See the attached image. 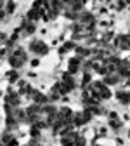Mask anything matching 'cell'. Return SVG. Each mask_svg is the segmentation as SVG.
Instances as JSON below:
<instances>
[{
    "label": "cell",
    "mask_w": 130,
    "mask_h": 146,
    "mask_svg": "<svg viewBox=\"0 0 130 146\" xmlns=\"http://www.w3.org/2000/svg\"><path fill=\"white\" fill-rule=\"evenodd\" d=\"M28 61V56H26V50H23V49H16L12 54H11V58H9V63H11V66L12 68H21L24 63Z\"/></svg>",
    "instance_id": "6da1fadb"
},
{
    "label": "cell",
    "mask_w": 130,
    "mask_h": 146,
    "mask_svg": "<svg viewBox=\"0 0 130 146\" xmlns=\"http://www.w3.org/2000/svg\"><path fill=\"white\" fill-rule=\"evenodd\" d=\"M30 50H31L33 54H36V56H44V54L49 52V47H47L42 40H33V42L30 44Z\"/></svg>",
    "instance_id": "7a4b0ae2"
},
{
    "label": "cell",
    "mask_w": 130,
    "mask_h": 146,
    "mask_svg": "<svg viewBox=\"0 0 130 146\" xmlns=\"http://www.w3.org/2000/svg\"><path fill=\"white\" fill-rule=\"evenodd\" d=\"M30 98H31L33 104H38V106H45V104L49 103V98H47L45 94L38 92V90H35V89H33V92L30 94Z\"/></svg>",
    "instance_id": "3957f363"
},
{
    "label": "cell",
    "mask_w": 130,
    "mask_h": 146,
    "mask_svg": "<svg viewBox=\"0 0 130 146\" xmlns=\"http://www.w3.org/2000/svg\"><path fill=\"white\" fill-rule=\"evenodd\" d=\"M78 132H75V131H71V132H68V134H64V136H61V144L63 146H75V141L78 139Z\"/></svg>",
    "instance_id": "277c9868"
},
{
    "label": "cell",
    "mask_w": 130,
    "mask_h": 146,
    "mask_svg": "<svg viewBox=\"0 0 130 146\" xmlns=\"http://www.w3.org/2000/svg\"><path fill=\"white\" fill-rule=\"evenodd\" d=\"M115 45L118 49H130V35H120L116 36V40H115Z\"/></svg>",
    "instance_id": "5b68a950"
},
{
    "label": "cell",
    "mask_w": 130,
    "mask_h": 146,
    "mask_svg": "<svg viewBox=\"0 0 130 146\" xmlns=\"http://www.w3.org/2000/svg\"><path fill=\"white\" fill-rule=\"evenodd\" d=\"M5 106L17 108V106H19V94H16V92H12V90H9V94L5 98Z\"/></svg>",
    "instance_id": "8992f818"
},
{
    "label": "cell",
    "mask_w": 130,
    "mask_h": 146,
    "mask_svg": "<svg viewBox=\"0 0 130 146\" xmlns=\"http://www.w3.org/2000/svg\"><path fill=\"white\" fill-rule=\"evenodd\" d=\"M68 68H69L68 71L71 73V75H73V73H77V71H78V70L82 68V59H80L78 56L71 58V59H69V64H68Z\"/></svg>",
    "instance_id": "52a82bcc"
},
{
    "label": "cell",
    "mask_w": 130,
    "mask_h": 146,
    "mask_svg": "<svg viewBox=\"0 0 130 146\" xmlns=\"http://www.w3.org/2000/svg\"><path fill=\"white\" fill-rule=\"evenodd\" d=\"M61 84L68 89V90H73L75 89V78H73V75L68 71V73H64L63 75V80H61Z\"/></svg>",
    "instance_id": "ba28073f"
},
{
    "label": "cell",
    "mask_w": 130,
    "mask_h": 146,
    "mask_svg": "<svg viewBox=\"0 0 130 146\" xmlns=\"http://www.w3.org/2000/svg\"><path fill=\"white\" fill-rule=\"evenodd\" d=\"M0 144L2 146H16L17 141L11 132H5V134H2V137H0Z\"/></svg>",
    "instance_id": "9c48e42d"
},
{
    "label": "cell",
    "mask_w": 130,
    "mask_h": 146,
    "mask_svg": "<svg viewBox=\"0 0 130 146\" xmlns=\"http://www.w3.org/2000/svg\"><path fill=\"white\" fill-rule=\"evenodd\" d=\"M120 78H121V77L118 75L116 71H115V73H108V75L104 77V84H106V85H115V84L120 82Z\"/></svg>",
    "instance_id": "30bf717a"
},
{
    "label": "cell",
    "mask_w": 130,
    "mask_h": 146,
    "mask_svg": "<svg viewBox=\"0 0 130 146\" xmlns=\"http://www.w3.org/2000/svg\"><path fill=\"white\" fill-rule=\"evenodd\" d=\"M116 99L120 103H123V104H128L130 103V92H128V90H118V92H116Z\"/></svg>",
    "instance_id": "8fae6325"
},
{
    "label": "cell",
    "mask_w": 130,
    "mask_h": 146,
    "mask_svg": "<svg viewBox=\"0 0 130 146\" xmlns=\"http://www.w3.org/2000/svg\"><path fill=\"white\" fill-rule=\"evenodd\" d=\"M75 50H77V56H78L80 59H82V58H88V56H92V54H94V50L88 49V47H77Z\"/></svg>",
    "instance_id": "7c38bea8"
},
{
    "label": "cell",
    "mask_w": 130,
    "mask_h": 146,
    "mask_svg": "<svg viewBox=\"0 0 130 146\" xmlns=\"http://www.w3.org/2000/svg\"><path fill=\"white\" fill-rule=\"evenodd\" d=\"M19 30H21V33H24V35H31V33L35 31V25H33L31 21H24Z\"/></svg>",
    "instance_id": "4fadbf2b"
},
{
    "label": "cell",
    "mask_w": 130,
    "mask_h": 146,
    "mask_svg": "<svg viewBox=\"0 0 130 146\" xmlns=\"http://www.w3.org/2000/svg\"><path fill=\"white\" fill-rule=\"evenodd\" d=\"M109 123H111L113 129H120V127H121V122L118 120V115L116 113H111L109 115Z\"/></svg>",
    "instance_id": "5bb4252c"
},
{
    "label": "cell",
    "mask_w": 130,
    "mask_h": 146,
    "mask_svg": "<svg viewBox=\"0 0 130 146\" xmlns=\"http://www.w3.org/2000/svg\"><path fill=\"white\" fill-rule=\"evenodd\" d=\"M71 49H77V47H75V44H73V42H66V44L59 49V52H61V54H64V52H68V50H71Z\"/></svg>",
    "instance_id": "9a60e30c"
},
{
    "label": "cell",
    "mask_w": 130,
    "mask_h": 146,
    "mask_svg": "<svg viewBox=\"0 0 130 146\" xmlns=\"http://www.w3.org/2000/svg\"><path fill=\"white\" fill-rule=\"evenodd\" d=\"M7 77H9V82H17V80H19V75H17V71H16V70L9 71V73H7Z\"/></svg>",
    "instance_id": "2e32d148"
},
{
    "label": "cell",
    "mask_w": 130,
    "mask_h": 146,
    "mask_svg": "<svg viewBox=\"0 0 130 146\" xmlns=\"http://www.w3.org/2000/svg\"><path fill=\"white\" fill-rule=\"evenodd\" d=\"M75 146H87V141L83 136H78V139L75 141Z\"/></svg>",
    "instance_id": "e0dca14e"
},
{
    "label": "cell",
    "mask_w": 130,
    "mask_h": 146,
    "mask_svg": "<svg viewBox=\"0 0 130 146\" xmlns=\"http://www.w3.org/2000/svg\"><path fill=\"white\" fill-rule=\"evenodd\" d=\"M14 7H16V4H14V2H9V4H5V11H7L9 14L14 11Z\"/></svg>",
    "instance_id": "ac0fdd59"
},
{
    "label": "cell",
    "mask_w": 130,
    "mask_h": 146,
    "mask_svg": "<svg viewBox=\"0 0 130 146\" xmlns=\"http://www.w3.org/2000/svg\"><path fill=\"white\" fill-rule=\"evenodd\" d=\"M128 136H130V132H128Z\"/></svg>",
    "instance_id": "d6986e66"
}]
</instances>
